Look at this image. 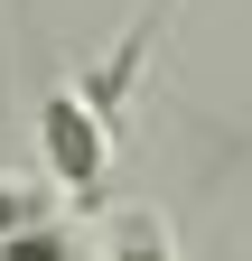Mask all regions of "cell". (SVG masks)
Segmentation results:
<instances>
[{
  "label": "cell",
  "mask_w": 252,
  "mask_h": 261,
  "mask_svg": "<svg viewBox=\"0 0 252 261\" xmlns=\"http://www.w3.org/2000/svg\"><path fill=\"white\" fill-rule=\"evenodd\" d=\"M38 159H47V177L66 187V196H103V168H112V121L84 103L75 84H56L38 93Z\"/></svg>",
  "instance_id": "6da1fadb"
},
{
  "label": "cell",
  "mask_w": 252,
  "mask_h": 261,
  "mask_svg": "<svg viewBox=\"0 0 252 261\" xmlns=\"http://www.w3.org/2000/svg\"><path fill=\"white\" fill-rule=\"evenodd\" d=\"M93 261H178V233L149 205H121V215H103V243H93Z\"/></svg>",
  "instance_id": "7a4b0ae2"
},
{
  "label": "cell",
  "mask_w": 252,
  "mask_h": 261,
  "mask_svg": "<svg viewBox=\"0 0 252 261\" xmlns=\"http://www.w3.org/2000/svg\"><path fill=\"white\" fill-rule=\"evenodd\" d=\"M0 261H84V252H75V233H66V224H28V233H10V243H0Z\"/></svg>",
  "instance_id": "3957f363"
},
{
  "label": "cell",
  "mask_w": 252,
  "mask_h": 261,
  "mask_svg": "<svg viewBox=\"0 0 252 261\" xmlns=\"http://www.w3.org/2000/svg\"><path fill=\"white\" fill-rule=\"evenodd\" d=\"M28 224H47L38 187H28V177H0V243H10V233H28Z\"/></svg>",
  "instance_id": "277c9868"
},
{
  "label": "cell",
  "mask_w": 252,
  "mask_h": 261,
  "mask_svg": "<svg viewBox=\"0 0 252 261\" xmlns=\"http://www.w3.org/2000/svg\"><path fill=\"white\" fill-rule=\"evenodd\" d=\"M19 10H28V0H19Z\"/></svg>",
  "instance_id": "5b68a950"
}]
</instances>
